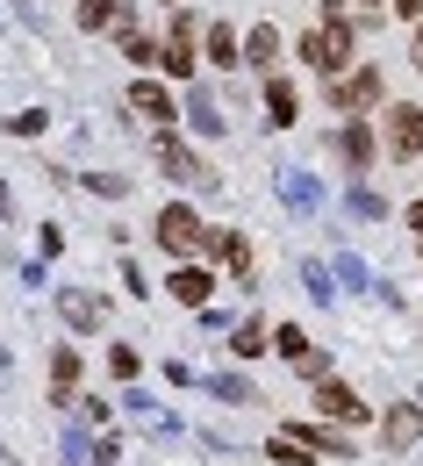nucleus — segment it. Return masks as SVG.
Returning a JSON list of instances; mask_svg holds the SVG:
<instances>
[{"instance_id": "1", "label": "nucleus", "mask_w": 423, "mask_h": 466, "mask_svg": "<svg viewBox=\"0 0 423 466\" xmlns=\"http://www.w3.org/2000/svg\"><path fill=\"white\" fill-rule=\"evenodd\" d=\"M302 58L316 65L323 79H337V72L352 65V22H345V15H323V22L302 36Z\"/></svg>"}, {"instance_id": "2", "label": "nucleus", "mask_w": 423, "mask_h": 466, "mask_svg": "<svg viewBox=\"0 0 423 466\" xmlns=\"http://www.w3.org/2000/svg\"><path fill=\"white\" fill-rule=\"evenodd\" d=\"M151 237H158V251H173V258H194V251H208V244H216V230H201V216H194L186 201H173V208H158V223H151Z\"/></svg>"}, {"instance_id": "3", "label": "nucleus", "mask_w": 423, "mask_h": 466, "mask_svg": "<svg viewBox=\"0 0 423 466\" xmlns=\"http://www.w3.org/2000/svg\"><path fill=\"white\" fill-rule=\"evenodd\" d=\"M380 94H388V79L359 65V72H345V79H330V108L337 116H366V108H380Z\"/></svg>"}, {"instance_id": "4", "label": "nucleus", "mask_w": 423, "mask_h": 466, "mask_svg": "<svg viewBox=\"0 0 423 466\" xmlns=\"http://www.w3.org/2000/svg\"><path fill=\"white\" fill-rule=\"evenodd\" d=\"M388 158H395V166L423 158V108L417 101H395V108H388Z\"/></svg>"}, {"instance_id": "5", "label": "nucleus", "mask_w": 423, "mask_h": 466, "mask_svg": "<svg viewBox=\"0 0 423 466\" xmlns=\"http://www.w3.org/2000/svg\"><path fill=\"white\" fill-rule=\"evenodd\" d=\"M330 151H337V166H345L352 179H359V173H373V158H380V144H373V129H366L359 116H352L345 129H337V137H330Z\"/></svg>"}, {"instance_id": "6", "label": "nucleus", "mask_w": 423, "mask_h": 466, "mask_svg": "<svg viewBox=\"0 0 423 466\" xmlns=\"http://www.w3.org/2000/svg\"><path fill=\"white\" fill-rule=\"evenodd\" d=\"M380 445H388V452H417L423 445V395L417 402H395L380 416Z\"/></svg>"}, {"instance_id": "7", "label": "nucleus", "mask_w": 423, "mask_h": 466, "mask_svg": "<svg viewBox=\"0 0 423 466\" xmlns=\"http://www.w3.org/2000/svg\"><path fill=\"white\" fill-rule=\"evenodd\" d=\"M273 351H280L295 373H308V380H323V373H330V351H316L302 330H295V323H280V330H273Z\"/></svg>"}, {"instance_id": "8", "label": "nucleus", "mask_w": 423, "mask_h": 466, "mask_svg": "<svg viewBox=\"0 0 423 466\" xmlns=\"http://www.w3.org/2000/svg\"><path fill=\"white\" fill-rule=\"evenodd\" d=\"M194 36H201V22H194V15H173V36H166V51H158V65H166L173 79H194Z\"/></svg>"}, {"instance_id": "9", "label": "nucleus", "mask_w": 423, "mask_h": 466, "mask_svg": "<svg viewBox=\"0 0 423 466\" xmlns=\"http://www.w3.org/2000/svg\"><path fill=\"white\" fill-rule=\"evenodd\" d=\"M158 166H166V179H180V187H201V179H216V173H201V158L186 151L173 129H158Z\"/></svg>"}, {"instance_id": "10", "label": "nucleus", "mask_w": 423, "mask_h": 466, "mask_svg": "<svg viewBox=\"0 0 423 466\" xmlns=\"http://www.w3.org/2000/svg\"><path fill=\"white\" fill-rule=\"evenodd\" d=\"M58 316L72 323V330H101V323H108V301L86 294V288H58Z\"/></svg>"}, {"instance_id": "11", "label": "nucleus", "mask_w": 423, "mask_h": 466, "mask_svg": "<svg viewBox=\"0 0 423 466\" xmlns=\"http://www.w3.org/2000/svg\"><path fill=\"white\" fill-rule=\"evenodd\" d=\"M316 409H323V423H330V416H337V423H366V402L345 388V380H330V373L316 380Z\"/></svg>"}, {"instance_id": "12", "label": "nucleus", "mask_w": 423, "mask_h": 466, "mask_svg": "<svg viewBox=\"0 0 423 466\" xmlns=\"http://www.w3.org/2000/svg\"><path fill=\"white\" fill-rule=\"evenodd\" d=\"M129 108H136V116H151L158 129H173V116H180V101H173L158 79H136V86H129Z\"/></svg>"}, {"instance_id": "13", "label": "nucleus", "mask_w": 423, "mask_h": 466, "mask_svg": "<svg viewBox=\"0 0 423 466\" xmlns=\"http://www.w3.org/2000/svg\"><path fill=\"white\" fill-rule=\"evenodd\" d=\"M287 438H295V445H308L316 460H352L345 431H330V423H287Z\"/></svg>"}, {"instance_id": "14", "label": "nucleus", "mask_w": 423, "mask_h": 466, "mask_svg": "<svg viewBox=\"0 0 423 466\" xmlns=\"http://www.w3.org/2000/svg\"><path fill=\"white\" fill-rule=\"evenodd\" d=\"M166 294H173V301H186V309H208V294H216V273H208V266H180V273L166 280Z\"/></svg>"}, {"instance_id": "15", "label": "nucleus", "mask_w": 423, "mask_h": 466, "mask_svg": "<svg viewBox=\"0 0 423 466\" xmlns=\"http://www.w3.org/2000/svg\"><path fill=\"white\" fill-rule=\"evenodd\" d=\"M280 201H287L295 216H316V208H323V187H316L302 166H287V173H280Z\"/></svg>"}, {"instance_id": "16", "label": "nucleus", "mask_w": 423, "mask_h": 466, "mask_svg": "<svg viewBox=\"0 0 423 466\" xmlns=\"http://www.w3.org/2000/svg\"><path fill=\"white\" fill-rule=\"evenodd\" d=\"M223 251V266L237 273V288H251V237L244 230H216V244H208V258Z\"/></svg>"}, {"instance_id": "17", "label": "nucleus", "mask_w": 423, "mask_h": 466, "mask_svg": "<svg viewBox=\"0 0 423 466\" xmlns=\"http://www.w3.org/2000/svg\"><path fill=\"white\" fill-rule=\"evenodd\" d=\"M72 388H79V351H72V345H58V351H51V402H72Z\"/></svg>"}, {"instance_id": "18", "label": "nucleus", "mask_w": 423, "mask_h": 466, "mask_svg": "<svg viewBox=\"0 0 423 466\" xmlns=\"http://www.w3.org/2000/svg\"><path fill=\"white\" fill-rule=\"evenodd\" d=\"M186 122H194L201 137H223V108H216V86H194V94H186Z\"/></svg>"}, {"instance_id": "19", "label": "nucleus", "mask_w": 423, "mask_h": 466, "mask_svg": "<svg viewBox=\"0 0 423 466\" xmlns=\"http://www.w3.org/2000/svg\"><path fill=\"white\" fill-rule=\"evenodd\" d=\"M273 58H280V29H273V22H258V29L244 36V58H237V65H258V72H273Z\"/></svg>"}, {"instance_id": "20", "label": "nucleus", "mask_w": 423, "mask_h": 466, "mask_svg": "<svg viewBox=\"0 0 423 466\" xmlns=\"http://www.w3.org/2000/svg\"><path fill=\"white\" fill-rule=\"evenodd\" d=\"M266 129H295V86L266 79Z\"/></svg>"}, {"instance_id": "21", "label": "nucleus", "mask_w": 423, "mask_h": 466, "mask_svg": "<svg viewBox=\"0 0 423 466\" xmlns=\"http://www.w3.org/2000/svg\"><path fill=\"white\" fill-rule=\"evenodd\" d=\"M230 351H237V359H258V351H273V345H266V316H244L237 330H230Z\"/></svg>"}, {"instance_id": "22", "label": "nucleus", "mask_w": 423, "mask_h": 466, "mask_svg": "<svg viewBox=\"0 0 423 466\" xmlns=\"http://www.w3.org/2000/svg\"><path fill=\"white\" fill-rule=\"evenodd\" d=\"M116 22H129L122 0H79V29H116Z\"/></svg>"}, {"instance_id": "23", "label": "nucleus", "mask_w": 423, "mask_h": 466, "mask_svg": "<svg viewBox=\"0 0 423 466\" xmlns=\"http://www.w3.org/2000/svg\"><path fill=\"white\" fill-rule=\"evenodd\" d=\"M208 58H216V65H237L244 58V44H237L230 22H208Z\"/></svg>"}, {"instance_id": "24", "label": "nucleus", "mask_w": 423, "mask_h": 466, "mask_svg": "<svg viewBox=\"0 0 423 466\" xmlns=\"http://www.w3.org/2000/svg\"><path fill=\"white\" fill-rule=\"evenodd\" d=\"M116 29H122V58L129 65H158V44H151L144 29H129V22H116Z\"/></svg>"}, {"instance_id": "25", "label": "nucleus", "mask_w": 423, "mask_h": 466, "mask_svg": "<svg viewBox=\"0 0 423 466\" xmlns=\"http://www.w3.org/2000/svg\"><path fill=\"white\" fill-rule=\"evenodd\" d=\"M302 288H308V301H323V309H330V266H323V258H302Z\"/></svg>"}, {"instance_id": "26", "label": "nucleus", "mask_w": 423, "mask_h": 466, "mask_svg": "<svg viewBox=\"0 0 423 466\" xmlns=\"http://www.w3.org/2000/svg\"><path fill=\"white\" fill-rule=\"evenodd\" d=\"M208 395H216V402H258L244 373H216V380H208Z\"/></svg>"}, {"instance_id": "27", "label": "nucleus", "mask_w": 423, "mask_h": 466, "mask_svg": "<svg viewBox=\"0 0 423 466\" xmlns=\"http://www.w3.org/2000/svg\"><path fill=\"white\" fill-rule=\"evenodd\" d=\"M352 216H359V223H388V201H380L373 187H352Z\"/></svg>"}, {"instance_id": "28", "label": "nucleus", "mask_w": 423, "mask_h": 466, "mask_svg": "<svg viewBox=\"0 0 423 466\" xmlns=\"http://www.w3.org/2000/svg\"><path fill=\"white\" fill-rule=\"evenodd\" d=\"M266 460H280V466H308L316 452H308V445H295V438H273V445H266Z\"/></svg>"}, {"instance_id": "29", "label": "nucleus", "mask_w": 423, "mask_h": 466, "mask_svg": "<svg viewBox=\"0 0 423 466\" xmlns=\"http://www.w3.org/2000/svg\"><path fill=\"white\" fill-rule=\"evenodd\" d=\"M337 280H345V288H373V273L359 266V251H337Z\"/></svg>"}, {"instance_id": "30", "label": "nucleus", "mask_w": 423, "mask_h": 466, "mask_svg": "<svg viewBox=\"0 0 423 466\" xmlns=\"http://www.w3.org/2000/svg\"><path fill=\"white\" fill-rule=\"evenodd\" d=\"M44 122H51V116H44V108H22V116H7V129H15V137H36Z\"/></svg>"}, {"instance_id": "31", "label": "nucleus", "mask_w": 423, "mask_h": 466, "mask_svg": "<svg viewBox=\"0 0 423 466\" xmlns=\"http://www.w3.org/2000/svg\"><path fill=\"white\" fill-rule=\"evenodd\" d=\"M108 366H116V380H136V351H129V345L108 351Z\"/></svg>"}, {"instance_id": "32", "label": "nucleus", "mask_w": 423, "mask_h": 466, "mask_svg": "<svg viewBox=\"0 0 423 466\" xmlns=\"http://www.w3.org/2000/svg\"><path fill=\"white\" fill-rule=\"evenodd\" d=\"M86 187H94V194H129V179H122V173H86Z\"/></svg>"}, {"instance_id": "33", "label": "nucleus", "mask_w": 423, "mask_h": 466, "mask_svg": "<svg viewBox=\"0 0 423 466\" xmlns=\"http://www.w3.org/2000/svg\"><path fill=\"white\" fill-rule=\"evenodd\" d=\"M395 15H417V22H423V0H395Z\"/></svg>"}, {"instance_id": "34", "label": "nucleus", "mask_w": 423, "mask_h": 466, "mask_svg": "<svg viewBox=\"0 0 423 466\" xmlns=\"http://www.w3.org/2000/svg\"><path fill=\"white\" fill-rule=\"evenodd\" d=\"M409 230H417V237H423V201H409Z\"/></svg>"}, {"instance_id": "35", "label": "nucleus", "mask_w": 423, "mask_h": 466, "mask_svg": "<svg viewBox=\"0 0 423 466\" xmlns=\"http://www.w3.org/2000/svg\"><path fill=\"white\" fill-rule=\"evenodd\" d=\"M409 58H417V72H423V22H417V51H409Z\"/></svg>"}, {"instance_id": "36", "label": "nucleus", "mask_w": 423, "mask_h": 466, "mask_svg": "<svg viewBox=\"0 0 423 466\" xmlns=\"http://www.w3.org/2000/svg\"><path fill=\"white\" fill-rule=\"evenodd\" d=\"M0 216H7V187H0Z\"/></svg>"}, {"instance_id": "37", "label": "nucleus", "mask_w": 423, "mask_h": 466, "mask_svg": "<svg viewBox=\"0 0 423 466\" xmlns=\"http://www.w3.org/2000/svg\"><path fill=\"white\" fill-rule=\"evenodd\" d=\"M366 7H388V0H366Z\"/></svg>"}]
</instances>
